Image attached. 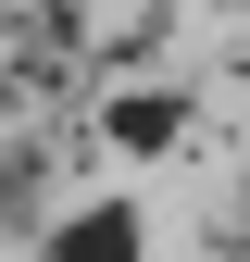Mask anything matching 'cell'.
Listing matches in <instances>:
<instances>
[{"label":"cell","mask_w":250,"mask_h":262,"mask_svg":"<svg viewBox=\"0 0 250 262\" xmlns=\"http://www.w3.org/2000/svg\"><path fill=\"white\" fill-rule=\"evenodd\" d=\"M175 100H113V150H175Z\"/></svg>","instance_id":"2"},{"label":"cell","mask_w":250,"mask_h":262,"mask_svg":"<svg viewBox=\"0 0 250 262\" xmlns=\"http://www.w3.org/2000/svg\"><path fill=\"white\" fill-rule=\"evenodd\" d=\"M50 262H138V212H75V225H62V237H50Z\"/></svg>","instance_id":"1"}]
</instances>
